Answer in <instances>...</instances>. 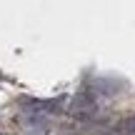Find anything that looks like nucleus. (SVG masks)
<instances>
[{
    "label": "nucleus",
    "instance_id": "1",
    "mask_svg": "<svg viewBox=\"0 0 135 135\" xmlns=\"http://www.w3.org/2000/svg\"><path fill=\"white\" fill-rule=\"evenodd\" d=\"M123 135H135V115H130V118H125V120L120 123V128H118Z\"/></svg>",
    "mask_w": 135,
    "mask_h": 135
},
{
    "label": "nucleus",
    "instance_id": "2",
    "mask_svg": "<svg viewBox=\"0 0 135 135\" xmlns=\"http://www.w3.org/2000/svg\"><path fill=\"white\" fill-rule=\"evenodd\" d=\"M0 135H5V133H0Z\"/></svg>",
    "mask_w": 135,
    "mask_h": 135
}]
</instances>
